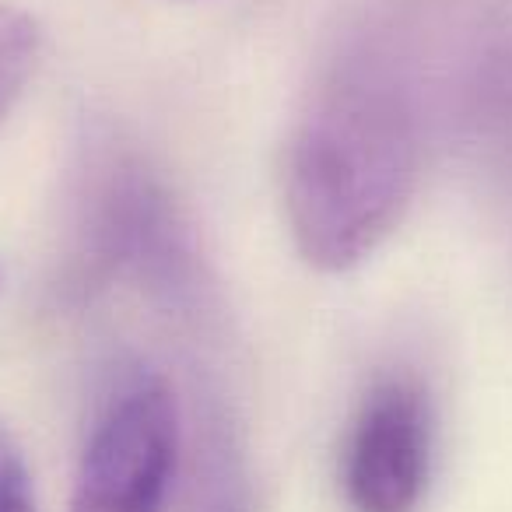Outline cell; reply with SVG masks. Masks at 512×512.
Wrapping results in <instances>:
<instances>
[{
	"mask_svg": "<svg viewBox=\"0 0 512 512\" xmlns=\"http://www.w3.org/2000/svg\"><path fill=\"white\" fill-rule=\"evenodd\" d=\"M425 0H383L358 22L316 85L285 155L288 225L323 271L362 264L400 225L425 169L442 71Z\"/></svg>",
	"mask_w": 512,
	"mask_h": 512,
	"instance_id": "1",
	"label": "cell"
},
{
	"mask_svg": "<svg viewBox=\"0 0 512 512\" xmlns=\"http://www.w3.org/2000/svg\"><path fill=\"white\" fill-rule=\"evenodd\" d=\"M81 235L85 242L78 267L85 271V281L134 274L172 299L186 288L190 256L176 211L137 158L120 151H102L95 158Z\"/></svg>",
	"mask_w": 512,
	"mask_h": 512,
	"instance_id": "2",
	"label": "cell"
},
{
	"mask_svg": "<svg viewBox=\"0 0 512 512\" xmlns=\"http://www.w3.org/2000/svg\"><path fill=\"white\" fill-rule=\"evenodd\" d=\"M179 463L176 400L155 379L120 390L81 453L71 512H162Z\"/></svg>",
	"mask_w": 512,
	"mask_h": 512,
	"instance_id": "3",
	"label": "cell"
},
{
	"mask_svg": "<svg viewBox=\"0 0 512 512\" xmlns=\"http://www.w3.org/2000/svg\"><path fill=\"white\" fill-rule=\"evenodd\" d=\"M432 470V407L411 376L365 393L344 442V498L355 512H414Z\"/></svg>",
	"mask_w": 512,
	"mask_h": 512,
	"instance_id": "4",
	"label": "cell"
},
{
	"mask_svg": "<svg viewBox=\"0 0 512 512\" xmlns=\"http://www.w3.org/2000/svg\"><path fill=\"white\" fill-rule=\"evenodd\" d=\"M456 60L442 74V106L512 193V25H484Z\"/></svg>",
	"mask_w": 512,
	"mask_h": 512,
	"instance_id": "5",
	"label": "cell"
},
{
	"mask_svg": "<svg viewBox=\"0 0 512 512\" xmlns=\"http://www.w3.org/2000/svg\"><path fill=\"white\" fill-rule=\"evenodd\" d=\"M39 46H43V32L36 18L0 4V120L29 85L39 64Z\"/></svg>",
	"mask_w": 512,
	"mask_h": 512,
	"instance_id": "6",
	"label": "cell"
},
{
	"mask_svg": "<svg viewBox=\"0 0 512 512\" xmlns=\"http://www.w3.org/2000/svg\"><path fill=\"white\" fill-rule=\"evenodd\" d=\"M0 512H36L25 474L11 460H0Z\"/></svg>",
	"mask_w": 512,
	"mask_h": 512,
	"instance_id": "7",
	"label": "cell"
}]
</instances>
